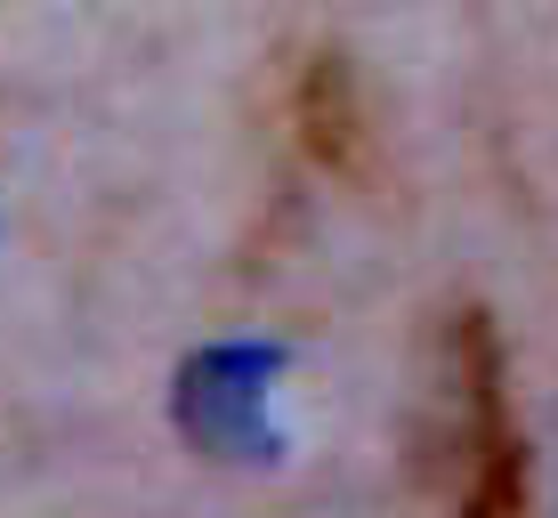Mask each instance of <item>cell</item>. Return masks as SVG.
<instances>
[{"instance_id": "obj_3", "label": "cell", "mask_w": 558, "mask_h": 518, "mask_svg": "<svg viewBox=\"0 0 558 518\" xmlns=\"http://www.w3.org/2000/svg\"><path fill=\"white\" fill-rule=\"evenodd\" d=\"M300 130H307V146H316L324 162H349V155H356L364 113H356V73H349V57H316V65H307Z\"/></svg>"}, {"instance_id": "obj_2", "label": "cell", "mask_w": 558, "mask_h": 518, "mask_svg": "<svg viewBox=\"0 0 558 518\" xmlns=\"http://www.w3.org/2000/svg\"><path fill=\"white\" fill-rule=\"evenodd\" d=\"M276 373H283V349H259V340H219V349L186 357L179 397H170L186 446L210 454V462H276L283 437H276V413H267Z\"/></svg>"}, {"instance_id": "obj_1", "label": "cell", "mask_w": 558, "mask_h": 518, "mask_svg": "<svg viewBox=\"0 0 558 518\" xmlns=\"http://www.w3.org/2000/svg\"><path fill=\"white\" fill-rule=\"evenodd\" d=\"M421 478L453 518H518L526 510V446L502 389V340L486 309H453L429 349L421 389Z\"/></svg>"}]
</instances>
